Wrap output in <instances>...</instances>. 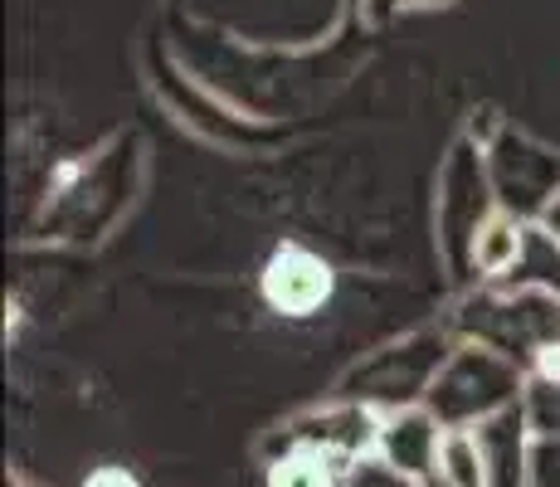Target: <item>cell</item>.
Segmentation results:
<instances>
[{"label":"cell","instance_id":"cell-19","mask_svg":"<svg viewBox=\"0 0 560 487\" xmlns=\"http://www.w3.org/2000/svg\"><path fill=\"white\" fill-rule=\"evenodd\" d=\"M536 230H541L546 240H556V244H560V195H556L551 205H546L541 214H536Z\"/></svg>","mask_w":560,"mask_h":487},{"label":"cell","instance_id":"cell-12","mask_svg":"<svg viewBox=\"0 0 560 487\" xmlns=\"http://www.w3.org/2000/svg\"><path fill=\"white\" fill-rule=\"evenodd\" d=\"M429 487H488V468H482V449L472 429H444L439 468Z\"/></svg>","mask_w":560,"mask_h":487},{"label":"cell","instance_id":"cell-17","mask_svg":"<svg viewBox=\"0 0 560 487\" xmlns=\"http://www.w3.org/2000/svg\"><path fill=\"white\" fill-rule=\"evenodd\" d=\"M83 487H142V483H137V473L117 468V463H103V468H93L89 478H83Z\"/></svg>","mask_w":560,"mask_h":487},{"label":"cell","instance_id":"cell-10","mask_svg":"<svg viewBox=\"0 0 560 487\" xmlns=\"http://www.w3.org/2000/svg\"><path fill=\"white\" fill-rule=\"evenodd\" d=\"M526 240H532V224L498 210L482 224L478 248H472V278H478V283H502V278H512L516 268H522Z\"/></svg>","mask_w":560,"mask_h":487},{"label":"cell","instance_id":"cell-9","mask_svg":"<svg viewBox=\"0 0 560 487\" xmlns=\"http://www.w3.org/2000/svg\"><path fill=\"white\" fill-rule=\"evenodd\" d=\"M472 434H478V449H482L488 487H532V443H536V434H532V425H526L522 405L482 419Z\"/></svg>","mask_w":560,"mask_h":487},{"label":"cell","instance_id":"cell-20","mask_svg":"<svg viewBox=\"0 0 560 487\" xmlns=\"http://www.w3.org/2000/svg\"><path fill=\"white\" fill-rule=\"evenodd\" d=\"M10 487H25V483H10Z\"/></svg>","mask_w":560,"mask_h":487},{"label":"cell","instance_id":"cell-5","mask_svg":"<svg viewBox=\"0 0 560 487\" xmlns=\"http://www.w3.org/2000/svg\"><path fill=\"white\" fill-rule=\"evenodd\" d=\"M468 137L482 142L492 190H498V210L536 224V214L560 195V151L546 147L541 137H532V132H522V127L492 117V113H488L482 127L472 123Z\"/></svg>","mask_w":560,"mask_h":487},{"label":"cell","instance_id":"cell-1","mask_svg":"<svg viewBox=\"0 0 560 487\" xmlns=\"http://www.w3.org/2000/svg\"><path fill=\"white\" fill-rule=\"evenodd\" d=\"M448 332L458 341L492 346L532 371L536 356L560 341V292L546 283H526V278L478 283L454 302Z\"/></svg>","mask_w":560,"mask_h":487},{"label":"cell","instance_id":"cell-16","mask_svg":"<svg viewBox=\"0 0 560 487\" xmlns=\"http://www.w3.org/2000/svg\"><path fill=\"white\" fill-rule=\"evenodd\" d=\"M532 487H560V439L532 443Z\"/></svg>","mask_w":560,"mask_h":487},{"label":"cell","instance_id":"cell-3","mask_svg":"<svg viewBox=\"0 0 560 487\" xmlns=\"http://www.w3.org/2000/svg\"><path fill=\"white\" fill-rule=\"evenodd\" d=\"M454 346H458V337L448 332V322H444V327L405 332L400 341H385V346H375L371 356H361V361L341 375L337 395L361 399V405L381 409V415H390V409H409V405H424Z\"/></svg>","mask_w":560,"mask_h":487},{"label":"cell","instance_id":"cell-6","mask_svg":"<svg viewBox=\"0 0 560 487\" xmlns=\"http://www.w3.org/2000/svg\"><path fill=\"white\" fill-rule=\"evenodd\" d=\"M381 409L361 405V399H327V405L317 409H303V415H293L288 425H278L273 434L264 443V459L268 453H283V449H317L327 453L337 468H357V463L375 459V449H381Z\"/></svg>","mask_w":560,"mask_h":487},{"label":"cell","instance_id":"cell-8","mask_svg":"<svg viewBox=\"0 0 560 487\" xmlns=\"http://www.w3.org/2000/svg\"><path fill=\"white\" fill-rule=\"evenodd\" d=\"M439 443H444V425L434 419L429 405L390 409L381 419V449H375V459H385L390 468H400L429 487L439 468Z\"/></svg>","mask_w":560,"mask_h":487},{"label":"cell","instance_id":"cell-14","mask_svg":"<svg viewBox=\"0 0 560 487\" xmlns=\"http://www.w3.org/2000/svg\"><path fill=\"white\" fill-rule=\"evenodd\" d=\"M341 487H424V483L409 478V473H400V468H390L385 459H365V463H357V468L347 473V483Z\"/></svg>","mask_w":560,"mask_h":487},{"label":"cell","instance_id":"cell-15","mask_svg":"<svg viewBox=\"0 0 560 487\" xmlns=\"http://www.w3.org/2000/svg\"><path fill=\"white\" fill-rule=\"evenodd\" d=\"M434 5H454V0H361V20L365 25H390L409 10H434Z\"/></svg>","mask_w":560,"mask_h":487},{"label":"cell","instance_id":"cell-13","mask_svg":"<svg viewBox=\"0 0 560 487\" xmlns=\"http://www.w3.org/2000/svg\"><path fill=\"white\" fill-rule=\"evenodd\" d=\"M522 409L536 439H560V381H532L526 375Z\"/></svg>","mask_w":560,"mask_h":487},{"label":"cell","instance_id":"cell-2","mask_svg":"<svg viewBox=\"0 0 560 487\" xmlns=\"http://www.w3.org/2000/svg\"><path fill=\"white\" fill-rule=\"evenodd\" d=\"M492 214H498V190L488 176V156L478 137L463 132L444 151L434 181V248L454 283H472V248Z\"/></svg>","mask_w":560,"mask_h":487},{"label":"cell","instance_id":"cell-7","mask_svg":"<svg viewBox=\"0 0 560 487\" xmlns=\"http://www.w3.org/2000/svg\"><path fill=\"white\" fill-rule=\"evenodd\" d=\"M331 288H337L331 264L303 244H278L258 278V292L278 317H312L331 302Z\"/></svg>","mask_w":560,"mask_h":487},{"label":"cell","instance_id":"cell-4","mask_svg":"<svg viewBox=\"0 0 560 487\" xmlns=\"http://www.w3.org/2000/svg\"><path fill=\"white\" fill-rule=\"evenodd\" d=\"M522 395H526V366H516L512 356L492 351V346L458 341L424 405L434 409V419L444 429H478L482 419L522 405Z\"/></svg>","mask_w":560,"mask_h":487},{"label":"cell","instance_id":"cell-18","mask_svg":"<svg viewBox=\"0 0 560 487\" xmlns=\"http://www.w3.org/2000/svg\"><path fill=\"white\" fill-rule=\"evenodd\" d=\"M526 375H532V381H560V341L546 346V351L532 361V371H526Z\"/></svg>","mask_w":560,"mask_h":487},{"label":"cell","instance_id":"cell-11","mask_svg":"<svg viewBox=\"0 0 560 487\" xmlns=\"http://www.w3.org/2000/svg\"><path fill=\"white\" fill-rule=\"evenodd\" d=\"M264 468V487H341L347 483V468L327 459L317 449H283L268 453Z\"/></svg>","mask_w":560,"mask_h":487}]
</instances>
